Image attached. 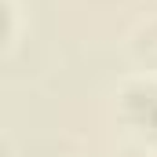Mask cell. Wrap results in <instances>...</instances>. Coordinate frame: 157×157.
Masks as SVG:
<instances>
[{
	"instance_id": "obj_1",
	"label": "cell",
	"mask_w": 157,
	"mask_h": 157,
	"mask_svg": "<svg viewBox=\"0 0 157 157\" xmlns=\"http://www.w3.org/2000/svg\"><path fill=\"white\" fill-rule=\"evenodd\" d=\"M124 117L157 139V80H139L124 88Z\"/></svg>"
}]
</instances>
